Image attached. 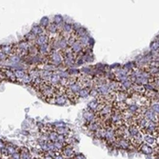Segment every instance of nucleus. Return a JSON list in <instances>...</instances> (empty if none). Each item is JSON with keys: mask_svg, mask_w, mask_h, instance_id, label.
Returning a JSON list of instances; mask_svg holds the SVG:
<instances>
[]
</instances>
